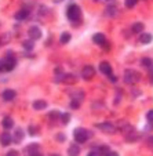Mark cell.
I'll return each instance as SVG.
<instances>
[{"label": "cell", "mask_w": 153, "mask_h": 156, "mask_svg": "<svg viewBox=\"0 0 153 156\" xmlns=\"http://www.w3.org/2000/svg\"><path fill=\"white\" fill-rule=\"evenodd\" d=\"M66 15H68L69 21H72V22H77V24L82 21V17H83V15H82V10H80V7L76 6V4H71V6L68 7Z\"/></svg>", "instance_id": "obj_1"}, {"label": "cell", "mask_w": 153, "mask_h": 156, "mask_svg": "<svg viewBox=\"0 0 153 156\" xmlns=\"http://www.w3.org/2000/svg\"><path fill=\"white\" fill-rule=\"evenodd\" d=\"M139 79H141V76H139V73L137 71L127 69V71L124 72V82H126L127 84H130V86L137 84V83L139 82Z\"/></svg>", "instance_id": "obj_2"}, {"label": "cell", "mask_w": 153, "mask_h": 156, "mask_svg": "<svg viewBox=\"0 0 153 156\" xmlns=\"http://www.w3.org/2000/svg\"><path fill=\"white\" fill-rule=\"evenodd\" d=\"M73 136H75V140H76V142H80V144H83V142H85L87 140H89V137L91 136V133L87 131L85 129H76L73 133Z\"/></svg>", "instance_id": "obj_3"}, {"label": "cell", "mask_w": 153, "mask_h": 156, "mask_svg": "<svg viewBox=\"0 0 153 156\" xmlns=\"http://www.w3.org/2000/svg\"><path fill=\"white\" fill-rule=\"evenodd\" d=\"M97 127H98V130H101V131L105 133V134H113V133H116V127L113 126L112 123H109V122L99 123Z\"/></svg>", "instance_id": "obj_4"}, {"label": "cell", "mask_w": 153, "mask_h": 156, "mask_svg": "<svg viewBox=\"0 0 153 156\" xmlns=\"http://www.w3.org/2000/svg\"><path fill=\"white\" fill-rule=\"evenodd\" d=\"M82 76L84 80H91L92 77L95 76V69L92 68L91 65H87V66H84L82 71Z\"/></svg>", "instance_id": "obj_5"}, {"label": "cell", "mask_w": 153, "mask_h": 156, "mask_svg": "<svg viewBox=\"0 0 153 156\" xmlns=\"http://www.w3.org/2000/svg\"><path fill=\"white\" fill-rule=\"evenodd\" d=\"M28 35H29V37L32 39V40H37V39L41 37V30H40V28H37V27H32L29 29V32H28Z\"/></svg>", "instance_id": "obj_6"}, {"label": "cell", "mask_w": 153, "mask_h": 156, "mask_svg": "<svg viewBox=\"0 0 153 156\" xmlns=\"http://www.w3.org/2000/svg\"><path fill=\"white\" fill-rule=\"evenodd\" d=\"M11 138L12 137H11V134H10L9 131H4V133L0 134V142H2V145H4V147H7V145L11 144V141H12Z\"/></svg>", "instance_id": "obj_7"}, {"label": "cell", "mask_w": 153, "mask_h": 156, "mask_svg": "<svg viewBox=\"0 0 153 156\" xmlns=\"http://www.w3.org/2000/svg\"><path fill=\"white\" fill-rule=\"evenodd\" d=\"M99 71L102 72L103 75H108V76H110L112 75V66H110V64L109 62H101L99 64Z\"/></svg>", "instance_id": "obj_8"}, {"label": "cell", "mask_w": 153, "mask_h": 156, "mask_svg": "<svg viewBox=\"0 0 153 156\" xmlns=\"http://www.w3.org/2000/svg\"><path fill=\"white\" fill-rule=\"evenodd\" d=\"M92 41H94L95 44H98V46H103V44L106 43V37L103 33H95V35L92 36Z\"/></svg>", "instance_id": "obj_9"}, {"label": "cell", "mask_w": 153, "mask_h": 156, "mask_svg": "<svg viewBox=\"0 0 153 156\" xmlns=\"http://www.w3.org/2000/svg\"><path fill=\"white\" fill-rule=\"evenodd\" d=\"M62 83H64V84H68V86L75 84V83H76V76H73V75H71V73L64 75V76H62Z\"/></svg>", "instance_id": "obj_10"}, {"label": "cell", "mask_w": 153, "mask_h": 156, "mask_svg": "<svg viewBox=\"0 0 153 156\" xmlns=\"http://www.w3.org/2000/svg\"><path fill=\"white\" fill-rule=\"evenodd\" d=\"M15 95H17V93L14 91V90H4L3 94H2V97H3L4 101H12L15 98Z\"/></svg>", "instance_id": "obj_11"}, {"label": "cell", "mask_w": 153, "mask_h": 156, "mask_svg": "<svg viewBox=\"0 0 153 156\" xmlns=\"http://www.w3.org/2000/svg\"><path fill=\"white\" fill-rule=\"evenodd\" d=\"M28 17H29V10L28 9H22L15 14V20H18V21H24V20H26Z\"/></svg>", "instance_id": "obj_12"}, {"label": "cell", "mask_w": 153, "mask_h": 156, "mask_svg": "<svg viewBox=\"0 0 153 156\" xmlns=\"http://www.w3.org/2000/svg\"><path fill=\"white\" fill-rule=\"evenodd\" d=\"M2 126H3V129H6V130L12 129V127H14V120H12L10 116H6V118L3 119V122H2Z\"/></svg>", "instance_id": "obj_13"}, {"label": "cell", "mask_w": 153, "mask_h": 156, "mask_svg": "<svg viewBox=\"0 0 153 156\" xmlns=\"http://www.w3.org/2000/svg\"><path fill=\"white\" fill-rule=\"evenodd\" d=\"M14 66H15V61H14V59L3 61V71H2V72H9V71H11Z\"/></svg>", "instance_id": "obj_14"}, {"label": "cell", "mask_w": 153, "mask_h": 156, "mask_svg": "<svg viewBox=\"0 0 153 156\" xmlns=\"http://www.w3.org/2000/svg\"><path fill=\"white\" fill-rule=\"evenodd\" d=\"M28 151H29V156H43L41 155V152L39 151V145L37 144L30 145V147L28 148Z\"/></svg>", "instance_id": "obj_15"}, {"label": "cell", "mask_w": 153, "mask_h": 156, "mask_svg": "<svg viewBox=\"0 0 153 156\" xmlns=\"http://www.w3.org/2000/svg\"><path fill=\"white\" fill-rule=\"evenodd\" d=\"M68 155L69 156H79L80 155V148L77 147V145H71L68 149Z\"/></svg>", "instance_id": "obj_16"}, {"label": "cell", "mask_w": 153, "mask_h": 156, "mask_svg": "<svg viewBox=\"0 0 153 156\" xmlns=\"http://www.w3.org/2000/svg\"><path fill=\"white\" fill-rule=\"evenodd\" d=\"M46 106H47V102L43 100H37L33 102V108L36 109V111H40V109H44Z\"/></svg>", "instance_id": "obj_17"}, {"label": "cell", "mask_w": 153, "mask_h": 156, "mask_svg": "<svg viewBox=\"0 0 153 156\" xmlns=\"http://www.w3.org/2000/svg\"><path fill=\"white\" fill-rule=\"evenodd\" d=\"M152 35L150 33H142L141 35V37H139V41H141L142 44H148V43H150L152 41Z\"/></svg>", "instance_id": "obj_18"}, {"label": "cell", "mask_w": 153, "mask_h": 156, "mask_svg": "<svg viewBox=\"0 0 153 156\" xmlns=\"http://www.w3.org/2000/svg\"><path fill=\"white\" fill-rule=\"evenodd\" d=\"M14 138H15L14 141L19 144V142L24 140V131H22L21 129H17V130H15V134H14Z\"/></svg>", "instance_id": "obj_19"}, {"label": "cell", "mask_w": 153, "mask_h": 156, "mask_svg": "<svg viewBox=\"0 0 153 156\" xmlns=\"http://www.w3.org/2000/svg\"><path fill=\"white\" fill-rule=\"evenodd\" d=\"M131 30H133L134 33H141L142 30H144V24H142V22H137V24L133 25Z\"/></svg>", "instance_id": "obj_20"}, {"label": "cell", "mask_w": 153, "mask_h": 156, "mask_svg": "<svg viewBox=\"0 0 153 156\" xmlns=\"http://www.w3.org/2000/svg\"><path fill=\"white\" fill-rule=\"evenodd\" d=\"M69 40H71V33H69V32L62 33V35H61V43L62 44H66V43H69Z\"/></svg>", "instance_id": "obj_21"}, {"label": "cell", "mask_w": 153, "mask_h": 156, "mask_svg": "<svg viewBox=\"0 0 153 156\" xmlns=\"http://www.w3.org/2000/svg\"><path fill=\"white\" fill-rule=\"evenodd\" d=\"M141 64L144 65V66H146V68H152V66H153V61L150 58H142L141 59Z\"/></svg>", "instance_id": "obj_22"}, {"label": "cell", "mask_w": 153, "mask_h": 156, "mask_svg": "<svg viewBox=\"0 0 153 156\" xmlns=\"http://www.w3.org/2000/svg\"><path fill=\"white\" fill-rule=\"evenodd\" d=\"M138 0H126V7L127 9H133V7L137 6Z\"/></svg>", "instance_id": "obj_23"}, {"label": "cell", "mask_w": 153, "mask_h": 156, "mask_svg": "<svg viewBox=\"0 0 153 156\" xmlns=\"http://www.w3.org/2000/svg\"><path fill=\"white\" fill-rule=\"evenodd\" d=\"M105 14H106V15H109V17H115V15L117 14V11H116V10L113 9V7H110V10L108 9V10L105 11Z\"/></svg>", "instance_id": "obj_24"}, {"label": "cell", "mask_w": 153, "mask_h": 156, "mask_svg": "<svg viewBox=\"0 0 153 156\" xmlns=\"http://www.w3.org/2000/svg\"><path fill=\"white\" fill-rule=\"evenodd\" d=\"M24 47L26 48V50H32V48H33V41H32V39H30V40H28V41H24Z\"/></svg>", "instance_id": "obj_25"}, {"label": "cell", "mask_w": 153, "mask_h": 156, "mask_svg": "<svg viewBox=\"0 0 153 156\" xmlns=\"http://www.w3.org/2000/svg\"><path fill=\"white\" fill-rule=\"evenodd\" d=\"M146 145L153 151V136H150V137H148L146 138Z\"/></svg>", "instance_id": "obj_26"}, {"label": "cell", "mask_w": 153, "mask_h": 156, "mask_svg": "<svg viewBox=\"0 0 153 156\" xmlns=\"http://www.w3.org/2000/svg\"><path fill=\"white\" fill-rule=\"evenodd\" d=\"M61 119H62V123H68V122L71 120V115H69V113H64Z\"/></svg>", "instance_id": "obj_27"}, {"label": "cell", "mask_w": 153, "mask_h": 156, "mask_svg": "<svg viewBox=\"0 0 153 156\" xmlns=\"http://www.w3.org/2000/svg\"><path fill=\"white\" fill-rule=\"evenodd\" d=\"M71 106H72V108H73V109H79V106H80V102H79V101H72V102H71Z\"/></svg>", "instance_id": "obj_28"}, {"label": "cell", "mask_w": 153, "mask_h": 156, "mask_svg": "<svg viewBox=\"0 0 153 156\" xmlns=\"http://www.w3.org/2000/svg\"><path fill=\"white\" fill-rule=\"evenodd\" d=\"M146 119H148L149 122H153V109H150L149 112L146 113Z\"/></svg>", "instance_id": "obj_29"}, {"label": "cell", "mask_w": 153, "mask_h": 156, "mask_svg": "<svg viewBox=\"0 0 153 156\" xmlns=\"http://www.w3.org/2000/svg\"><path fill=\"white\" fill-rule=\"evenodd\" d=\"M6 156H19V152H18V151H10V152H7V155Z\"/></svg>", "instance_id": "obj_30"}, {"label": "cell", "mask_w": 153, "mask_h": 156, "mask_svg": "<svg viewBox=\"0 0 153 156\" xmlns=\"http://www.w3.org/2000/svg\"><path fill=\"white\" fill-rule=\"evenodd\" d=\"M37 131H39V129L36 126H30L29 127V133H30V134H36Z\"/></svg>", "instance_id": "obj_31"}, {"label": "cell", "mask_w": 153, "mask_h": 156, "mask_svg": "<svg viewBox=\"0 0 153 156\" xmlns=\"http://www.w3.org/2000/svg\"><path fill=\"white\" fill-rule=\"evenodd\" d=\"M87 156H102V155H101L99 151H91V152H90Z\"/></svg>", "instance_id": "obj_32"}, {"label": "cell", "mask_w": 153, "mask_h": 156, "mask_svg": "<svg viewBox=\"0 0 153 156\" xmlns=\"http://www.w3.org/2000/svg\"><path fill=\"white\" fill-rule=\"evenodd\" d=\"M99 152H101V155H102V153H108L109 152V148L108 147H101V149H99Z\"/></svg>", "instance_id": "obj_33"}, {"label": "cell", "mask_w": 153, "mask_h": 156, "mask_svg": "<svg viewBox=\"0 0 153 156\" xmlns=\"http://www.w3.org/2000/svg\"><path fill=\"white\" fill-rule=\"evenodd\" d=\"M97 3H103V4H109L110 2H115V0H94Z\"/></svg>", "instance_id": "obj_34"}, {"label": "cell", "mask_w": 153, "mask_h": 156, "mask_svg": "<svg viewBox=\"0 0 153 156\" xmlns=\"http://www.w3.org/2000/svg\"><path fill=\"white\" fill-rule=\"evenodd\" d=\"M58 115H59L58 112H51V113H50V118H51V119H54V120H55V119L58 118Z\"/></svg>", "instance_id": "obj_35"}, {"label": "cell", "mask_w": 153, "mask_h": 156, "mask_svg": "<svg viewBox=\"0 0 153 156\" xmlns=\"http://www.w3.org/2000/svg\"><path fill=\"white\" fill-rule=\"evenodd\" d=\"M106 156H119L117 152H112V151H109L108 153H106Z\"/></svg>", "instance_id": "obj_36"}, {"label": "cell", "mask_w": 153, "mask_h": 156, "mask_svg": "<svg viewBox=\"0 0 153 156\" xmlns=\"http://www.w3.org/2000/svg\"><path fill=\"white\" fill-rule=\"evenodd\" d=\"M64 134H58V141H64Z\"/></svg>", "instance_id": "obj_37"}, {"label": "cell", "mask_w": 153, "mask_h": 156, "mask_svg": "<svg viewBox=\"0 0 153 156\" xmlns=\"http://www.w3.org/2000/svg\"><path fill=\"white\" fill-rule=\"evenodd\" d=\"M3 71V61H0V72Z\"/></svg>", "instance_id": "obj_38"}, {"label": "cell", "mask_w": 153, "mask_h": 156, "mask_svg": "<svg viewBox=\"0 0 153 156\" xmlns=\"http://www.w3.org/2000/svg\"><path fill=\"white\" fill-rule=\"evenodd\" d=\"M150 82L153 83V72H150Z\"/></svg>", "instance_id": "obj_39"}, {"label": "cell", "mask_w": 153, "mask_h": 156, "mask_svg": "<svg viewBox=\"0 0 153 156\" xmlns=\"http://www.w3.org/2000/svg\"><path fill=\"white\" fill-rule=\"evenodd\" d=\"M54 2H57V3H58V2H61V0H54Z\"/></svg>", "instance_id": "obj_40"}, {"label": "cell", "mask_w": 153, "mask_h": 156, "mask_svg": "<svg viewBox=\"0 0 153 156\" xmlns=\"http://www.w3.org/2000/svg\"><path fill=\"white\" fill-rule=\"evenodd\" d=\"M50 156H59V155H50Z\"/></svg>", "instance_id": "obj_41"}]
</instances>
